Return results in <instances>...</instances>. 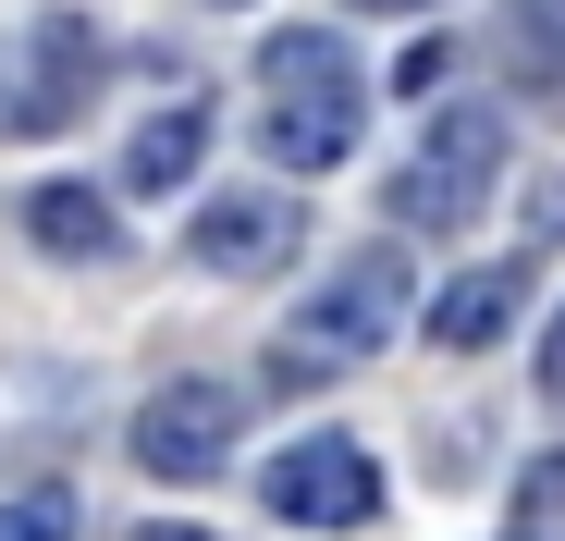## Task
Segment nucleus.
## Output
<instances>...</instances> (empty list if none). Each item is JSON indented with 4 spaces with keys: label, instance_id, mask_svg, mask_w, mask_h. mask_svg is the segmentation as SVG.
<instances>
[{
    "label": "nucleus",
    "instance_id": "nucleus-1",
    "mask_svg": "<svg viewBox=\"0 0 565 541\" xmlns=\"http://www.w3.org/2000/svg\"><path fill=\"white\" fill-rule=\"evenodd\" d=\"M492 172H504V112H492V99H455V112H430V136L394 160L382 210H394L406 246H418V234H467L480 198H492Z\"/></svg>",
    "mask_w": 565,
    "mask_h": 541
},
{
    "label": "nucleus",
    "instance_id": "nucleus-2",
    "mask_svg": "<svg viewBox=\"0 0 565 541\" xmlns=\"http://www.w3.org/2000/svg\"><path fill=\"white\" fill-rule=\"evenodd\" d=\"M258 86H270V124H258V148L282 160V172H332L344 148H356V62H344V38H270L258 50Z\"/></svg>",
    "mask_w": 565,
    "mask_h": 541
},
{
    "label": "nucleus",
    "instance_id": "nucleus-3",
    "mask_svg": "<svg viewBox=\"0 0 565 541\" xmlns=\"http://www.w3.org/2000/svg\"><path fill=\"white\" fill-rule=\"evenodd\" d=\"M99 74H111V38L99 25H86V13H38L13 50H0V136H62Z\"/></svg>",
    "mask_w": 565,
    "mask_h": 541
},
{
    "label": "nucleus",
    "instance_id": "nucleus-4",
    "mask_svg": "<svg viewBox=\"0 0 565 541\" xmlns=\"http://www.w3.org/2000/svg\"><path fill=\"white\" fill-rule=\"evenodd\" d=\"M296 332H320V344H282V382L344 370V357H382V344L406 332V246H369V258H344L332 284L308 296V320H296Z\"/></svg>",
    "mask_w": 565,
    "mask_h": 541
},
{
    "label": "nucleus",
    "instance_id": "nucleus-5",
    "mask_svg": "<svg viewBox=\"0 0 565 541\" xmlns=\"http://www.w3.org/2000/svg\"><path fill=\"white\" fill-rule=\"evenodd\" d=\"M258 505H270L282 529H369V517H382V468H369L344 431H296V443L258 468Z\"/></svg>",
    "mask_w": 565,
    "mask_h": 541
},
{
    "label": "nucleus",
    "instance_id": "nucleus-6",
    "mask_svg": "<svg viewBox=\"0 0 565 541\" xmlns=\"http://www.w3.org/2000/svg\"><path fill=\"white\" fill-rule=\"evenodd\" d=\"M234 418H246L234 382H160V394L136 406V468H148V480H210V468L234 456Z\"/></svg>",
    "mask_w": 565,
    "mask_h": 541
},
{
    "label": "nucleus",
    "instance_id": "nucleus-7",
    "mask_svg": "<svg viewBox=\"0 0 565 541\" xmlns=\"http://www.w3.org/2000/svg\"><path fill=\"white\" fill-rule=\"evenodd\" d=\"M296 198H210L198 222H184V246H198V270H222V284H258V270H282V258H296Z\"/></svg>",
    "mask_w": 565,
    "mask_h": 541
},
{
    "label": "nucleus",
    "instance_id": "nucleus-8",
    "mask_svg": "<svg viewBox=\"0 0 565 541\" xmlns=\"http://www.w3.org/2000/svg\"><path fill=\"white\" fill-rule=\"evenodd\" d=\"M516 308H529V270H516V258H492V270H455V284H443L418 320H430V344L480 357V344H504V332H516Z\"/></svg>",
    "mask_w": 565,
    "mask_h": 541
},
{
    "label": "nucleus",
    "instance_id": "nucleus-9",
    "mask_svg": "<svg viewBox=\"0 0 565 541\" xmlns=\"http://www.w3.org/2000/svg\"><path fill=\"white\" fill-rule=\"evenodd\" d=\"M210 136H222V112H210V99H172V112H148V124H136V148H124V185H136V198H172V185H198Z\"/></svg>",
    "mask_w": 565,
    "mask_h": 541
},
{
    "label": "nucleus",
    "instance_id": "nucleus-10",
    "mask_svg": "<svg viewBox=\"0 0 565 541\" xmlns=\"http://www.w3.org/2000/svg\"><path fill=\"white\" fill-rule=\"evenodd\" d=\"M25 234H38L50 258H99V246H111V198H99V185H38V198H25Z\"/></svg>",
    "mask_w": 565,
    "mask_h": 541
},
{
    "label": "nucleus",
    "instance_id": "nucleus-11",
    "mask_svg": "<svg viewBox=\"0 0 565 541\" xmlns=\"http://www.w3.org/2000/svg\"><path fill=\"white\" fill-rule=\"evenodd\" d=\"M0 541H74V492L62 480H25L13 505H0Z\"/></svg>",
    "mask_w": 565,
    "mask_h": 541
},
{
    "label": "nucleus",
    "instance_id": "nucleus-12",
    "mask_svg": "<svg viewBox=\"0 0 565 541\" xmlns=\"http://www.w3.org/2000/svg\"><path fill=\"white\" fill-rule=\"evenodd\" d=\"M516 25H529L541 50H565V0H516Z\"/></svg>",
    "mask_w": 565,
    "mask_h": 541
},
{
    "label": "nucleus",
    "instance_id": "nucleus-13",
    "mask_svg": "<svg viewBox=\"0 0 565 541\" xmlns=\"http://www.w3.org/2000/svg\"><path fill=\"white\" fill-rule=\"evenodd\" d=\"M541 394L565 406V308H553V332H541Z\"/></svg>",
    "mask_w": 565,
    "mask_h": 541
},
{
    "label": "nucleus",
    "instance_id": "nucleus-14",
    "mask_svg": "<svg viewBox=\"0 0 565 541\" xmlns=\"http://www.w3.org/2000/svg\"><path fill=\"white\" fill-rule=\"evenodd\" d=\"M529 234H565V172L541 185V210H529Z\"/></svg>",
    "mask_w": 565,
    "mask_h": 541
},
{
    "label": "nucleus",
    "instance_id": "nucleus-15",
    "mask_svg": "<svg viewBox=\"0 0 565 541\" xmlns=\"http://www.w3.org/2000/svg\"><path fill=\"white\" fill-rule=\"evenodd\" d=\"M136 541H210V529H184V517H160V529H136Z\"/></svg>",
    "mask_w": 565,
    "mask_h": 541
},
{
    "label": "nucleus",
    "instance_id": "nucleus-16",
    "mask_svg": "<svg viewBox=\"0 0 565 541\" xmlns=\"http://www.w3.org/2000/svg\"><path fill=\"white\" fill-rule=\"evenodd\" d=\"M356 13H418V0H356Z\"/></svg>",
    "mask_w": 565,
    "mask_h": 541
},
{
    "label": "nucleus",
    "instance_id": "nucleus-17",
    "mask_svg": "<svg viewBox=\"0 0 565 541\" xmlns=\"http://www.w3.org/2000/svg\"><path fill=\"white\" fill-rule=\"evenodd\" d=\"M516 541H541V529H516Z\"/></svg>",
    "mask_w": 565,
    "mask_h": 541
}]
</instances>
